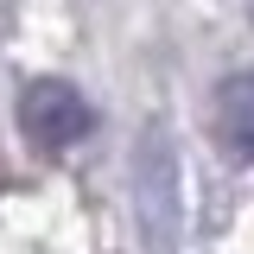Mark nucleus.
<instances>
[{
	"mask_svg": "<svg viewBox=\"0 0 254 254\" xmlns=\"http://www.w3.org/2000/svg\"><path fill=\"white\" fill-rule=\"evenodd\" d=\"M159 203V254L178 248V185H172V146H159V178L153 165H146V153H140V216Z\"/></svg>",
	"mask_w": 254,
	"mask_h": 254,
	"instance_id": "f03ea898",
	"label": "nucleus"
},
{
	"mask_svg": "<svg viewBox=\"0 0 254 254\" xmlns=\"http://www.w3.org/2000/svg\"><path fill=\"white\" fill-rule=\"evenodd\" d=\"M19 127H26L38 146L64 153V146L89 140L95 108H89V95L76 89V83H64V76H45V83H32V89L19 95Z\"/></svg>",
	"mask_w": 254,
	"mask_h": 254,
	"instance_id": "f257e3e1",
	"label": "nucleus"
},
{
	"mask_svg": "<svg viewBox=\"0 0 254 254\" xmlns=\"http://www.w3.org/2000/svg\"><path fill=\"white\" fill-rule=\"evenodd\" d=\"M216 133L229 140V153L254 159V83L222 89V102H216Z\"/></svg>",
	"mask_w": 254,
	"mask_h": 254,
	"instance_id": "7ed1b4c3",
	"label": "nucleus"
}]
</instances>
